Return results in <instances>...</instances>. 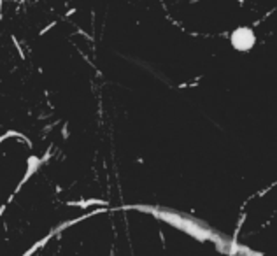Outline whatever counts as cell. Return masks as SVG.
<instances>
[{
  "label": "cell",
  "instance_id": "1",
  "mask_svg": "<svg viewBox=\"0 0 277 256\" xmlns=\"http://www.w3.org/2000/svg\"><path fill=\"white\" fill-rule=\"evenodd\" d=\"M230 44L235 51L247 53L256 46V34L251 27H237L230 34Z\"/></svg>",
  "mask_w": 277,
  "mask_h": 256
}]
</instances>
